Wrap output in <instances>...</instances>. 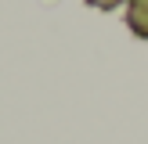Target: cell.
<instances>
[{
    "instance_id": "1",
    "label": "cell",
    "mask_w": 148,
    "mask_h": 144,
    "mask_svg": "<svg viewBox=\"0 0 148 144\" xmlns=\"http://www.w3.org/2000/svg\"><path fill=\"white\" fill-rule=\"evenodd\" d=\"M127 25L134 29V36L148 40V0H127Z\"/></svg>"
},
{
    "instance_id": "2",
    "label": "cell",
    "mask_w": 148,
    "mask_h": 144,
    "mask_svg": "<svg viewBox=\"0 0 148 144\" xmlns=\"http://www.w3.org/2000/svg\"><path fill=\"white\" fill-rule=\"evenodd\" d=\"M90 7H98V11H112L116 4H123V0H87Z\"/></svg>"
}]
</instances>
